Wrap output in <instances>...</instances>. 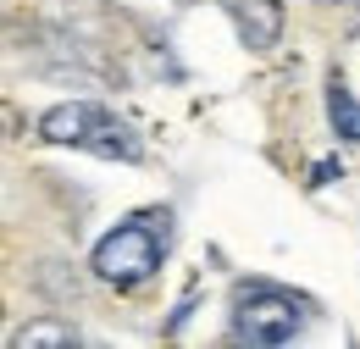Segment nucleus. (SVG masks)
I'll list each match as a JSON object with an SVG mask.
<instances>
[{
  "label": "nucleus",
  "instance_id": "nucleus-3",
  "mask_svg": "<svg viewBox=\"0 0 360 349\" xmlns=\"http://www.w3.org/2000/svg\"><path fill=\"white\" fill-rule=\"evenodd\" d=\"M233 338L238 344H261V349H277V344H294L300 327H305V305L277 288V283H244L233 294V316H227Z\"/></svg>",
  "mask_w": 360,
  "mask_h": 349
},
{
  "label": "nucleus",
  "instance_id": "nucleus-1",
  "mask_svg": "<svg viewBox=\"0 0 360 349\" xmlns=\"http://www.w3.org/2000/svg\"><path fill=\"white\" fill-rule=\"evenodd\" d=\"M167 211H139V217L117 222L111 233H100V244H94V277L100 283H117V288H139V283H150L161 261H167Z\"/></svg>",
  "mask_w": 360,
  "mask_h": 349
},
{
  "label": "nucleus",
  "instance_id": "nucleus-5",
  "mask_svg": "<svg viewBox=\"0 0 360 349\" xmlns=\"http://www.w3.org/2000/svg\"><path fill=\"white\" fill-rule=\"evenodd\" d=\"M327 117H333V133L360 144V100L344 89V78H327Z\"/></svg>",
  "mask_w": 360,
  "mask_h": 349
},
{
  "label": "nucleus",
  "instance_id": "nucleus-6",
  "mask_svg": "<svg viewBox=\"0 0 360 349\" xmlns=\"http://www.w3.org/2000/svg\"><path fill=\"white\" fill-rule=\"evenodd\" d=\"M11 344H28V349H78V327H67V322H28V327H17Z\"/></svg>",
  "mask_w": 360,
  "mask_h": 349
},
{
  "label": "nucleus",
  "instance_id": "nucleus-4",
  "mask_svg": "<svg viewBox=\"0 0 360 349\" xmlns=\"http://www.w3.org/2000/svg\"><path fill=\"white\" fill-rule=\"evenodd\" d=\"M238 34L250 50H266L277 34H283V11H277V0H250V6H238Z\"/></svg>",
  "mask_w": 360,
  "mask_h": 349
},
{
  "label": "nucleus",
  "instance_id": "nucleus-2",
  "mask_svg": "<svg viewBox=\"0 0 360 349\" xmlns=\"http://www.w3.org/2000/svg\"><path fill=\"white\" fill-rule=\"evenodd\" d=\"M39 139H50V144H78V150H94L105 161H139L134 128L117 111L94 106V100H67V106L45 111L39 117Z\"/></svg>",
  "mask_w": 360,
  "mask_h": 349
}]
</instances>
